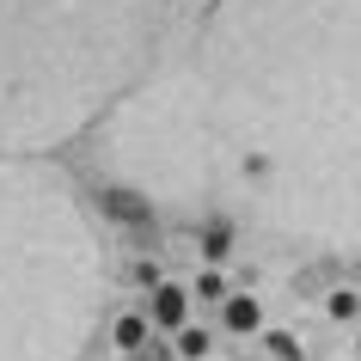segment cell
Returning a JSON list of instances; mask_svg holds the SVG:
<instances>
[{"instance_id": "cell-1", "label": "cell", "mask_w": 361, "mask_h": 361, "mask_svg": "<svg viewBox=\"0 0 361 361\" xmlns=\"http://www.w3.org/2000/svg\"><path fill=\"white\" fill-rule=\"evenodd\" d=\"M104 209H111L116 214V221H129V227H141V221H147V202H141V196H135V190H104Z\"/></svg>"}, {"instance_id": "cell-4", "label": "cell", "mask_w": 361, "mask_h": 361, "mask_svg": "<svg viewBox=\"0 0 361 361\" xmlns=\"http://www.w3.org/2000/svg\"><path fill=\"white\" fill-rule=\"evenodd\" d=\"M116 343H123V349H141V343H147V324H141V319H123V324H116Z\"/></svg>"}, {"instance_id": "cell-6", "label": "cell", "mask_w": 361, "mask_h": 361, "mask_svg": "<svg viewBox=\"0 0 361 361\" xmlns=\"http://www.w3.org/2000/svg\"><path fill=\"white\" fill-rule=\"evenodd\" d=\"M202 245H209V257H227V227H209V239H202Z\"/></svg>"}, {"instance_id": "cell-7", "label": "cell", "mask_w": 361, "mask_h": 361, "mask_svg": "<svg viewBox=\"0 0 361 361\" xmlns=\"http://www.w3.org/2000/svg\"><path fill=\"white\" fill-rule=\"evenodd\" d=\"M269 349H276V355H282V361H294V355H300V349H294V337H282V331L269 337Z\"/></svg>"}, {"instance_id": "cell-5", "label": "cell", "mask_w": 361, "mask_h": 361, "mask_svg": "<svg viewBox=\"0 0 361 361\" xmlns=\"http://www.w3.org/2000/svg\"><path fill=\"white\" fill-rule=\"evenodd\" d=\"M178 349H184V355H196V361H202V349H209V337H202V331H184V337H178Z\"/></svg>"}, {"instance_id": "cell-2", "label": "cell", "mask_w": 361, "mask_h": 361, "mask_svg": "<svg viewBox=\"0 0 361 361\" xmlns=\"http://www.w3.org/2000/svg\"><path fill=\"white\" fill-rule=\"evenodd\" d=\"M153 319L159 324H184V294H178V288H159V294H153Z\"/></svg>"}, {"instance_id": "cell-3", "label": "cell", "mask_w": 361, "mask_h": 361, "mask_svg": "<svg viewBox=\"0 0 361 361\" xmlns=\"http://www.w3.org/2000/svg\"><path fill=\"white\" fill-rule=\"evenodd\" d=\"M227 324H233V331H251V324H257V300H233L227 306Z\"/></svg>"}]
</instances>
